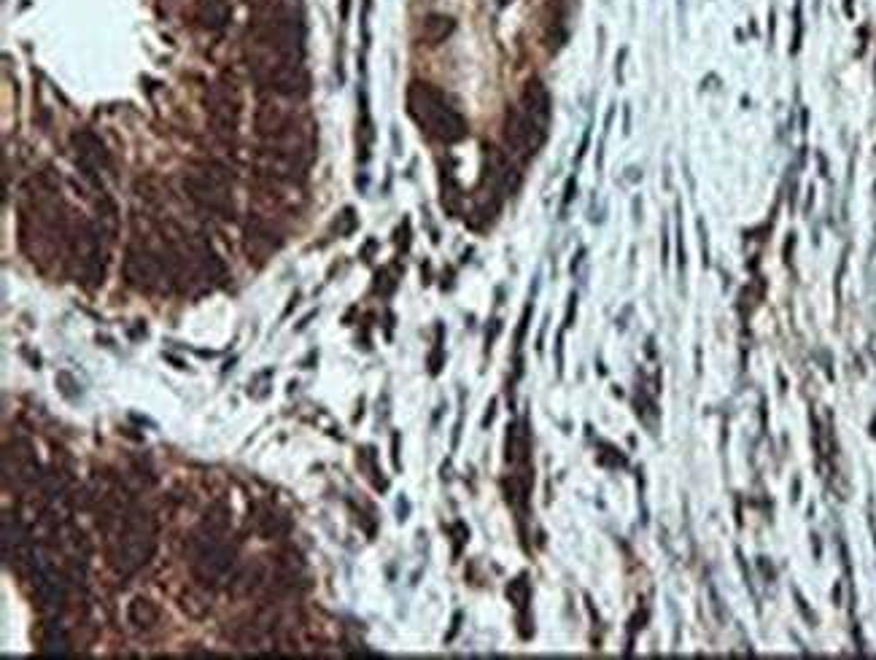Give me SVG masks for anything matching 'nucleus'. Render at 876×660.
I'll use <instances>...</instances> for the list:
<instances>
[{"mask_svg":"<svg viewBox=\"0 0 876 660\" xmlns=\"http://www.w3.org/2000/svg\"><path fill=\"white\" fill-rule=\"evenodd\" d=\"M453 27H456L453 17H445V14H429V17L424 19V25H421V38H424L429 46L443 44L445 38L453 33Z\"/></svg>","mask_w":876,"mask_h":660,"instance_id":"nucleus-14","label":"nucleus"},{"mask_svg":"<svg viewBox=\"0 0 876 660\" xmlns=\"http://www.w3.org/2000/svg\"><path fill=\"white\" fill-rule=\"evenodd\" d=\"M844 9H847V14L852 17V0H844Z\"/></svg>","mask_w":876,"mask_h":660,"instance_id":"nucleus-19","label":"nucleus"},{"mask_svg":"<svg viewBox=\"0 0 876 660\" xmlns=\"http://www.w3.org/2000/svg\"><path fill=\"white\" fill-rule=\"evenodd\" d=\"M33 553H36V542H33L30 528L22 523L19 515H6L3 518V561H6V569H14L17 574L30 572Z\"/></svg>","mask_w":876,"mask_h":660,"instance_id":"nucleus-6","label":"nucleus"},{"mask_svg":"<svg viewBox=\"0 0 876 660\" xmlns=\"http://www.w3.org/2000/svg\"><path fill=\"white\" fill-rule=\"evenodd\" d=\"M71 248L76 254V262L81 267V278L89 283V286H98L103 283V251H100V232L89 221L79 219L76 221V229L71 235Z\"/></svg>","mask_w":876,"mask_h":660,"instance_id":"nucleus-5","label":"nucleus"},{"mask_svg":"<svg viewBox=\"0 0 876 660\" xmlns=\"http://www.w3.org/2000/svg\"><path fill=\"white\" fill-rule=\"evenodd\" d=\"M235 566V545L230 542V507L213 504L192 534V577L203 588H219Z\"/></svg>","mask_w":876,"mask_h":660,"instance_id":"nucleus-1","label":"nucleus"},{"mask_svg":"<svg viewBox=\"0 0 876 660\" xmlns=\"http://www.w3.org/2000/svg\"><path fill=\"white\" fill-rule=\"evenodd\" d=\"M73 650L71 634L68 628L60 623V617H52L49 623L44 625V634H41V652L44 655H68Z\"/></svg>","mask_w":876,"mask_h":660,"instance_id":"nucleus-10","label":"nucleus"},{"mask_svg":"<svg viewBox=\"0 0 876 660\" xmlns=\"http://www.w3.org/2000/svg\"><path fill=\"white\" fill-rule=\"evenodd\" d=\"M127 617H130V623H133L138 631H151L154 625L160 623V609H157L154 601L146 599V596H135V599L130 601V607H127Z\"/></svg>","mask_w":876,"mask_h":660,"instance_id":"nucleus-13","label":"nucleus"},{"mask_svg":"<svg viewBox=\"0 0 876 660\" xmlns=\"http://www.w3.org/2000/svg\"><path fill=\"white\" fill-rule=\"evenodd\" d=\"M408 114L416 119L421 130L432 135L434 141L443 143H459L467 138V119L459 114V108L453 106L451 100L445 97V92L426 84V81H410L408 87Z\"/></svg>","mask_w":876,"mask_h":660,"instance_id":"nucleus-3","label":"nucleus"},{"mask_svg":"<svg viewBox=\"0 0 876 660\" xmlns=\"http://www.w3.org/2000/svg\"><path fill=\"white\" fill-rule=\"evenodd\" d=\"M348 11H351V0H340V19L346 22Z\"/></svg>","mask_w":876,"mask_h":660,"instance_id":"nucleus-18","label":"nucleus"},{"mask_svg":"<svg viewBox=\"0 0 876 660\" xmlns=\"http://www.w3.org/2000/svg\"><path fill=\"white\" fill-rule=\"evenodd\" d=\"M3 480H6V488L14 485L17 488H30V485L41 483V467H38L36 450L30 445V440H14L6 445V453H3Z\"/></svg>","mask_w":876,"mask_h":660,"instance_id":"nucleus-8","label":"nucleus"},{"mask_svg":"<svg viewBox=\"0 0 876 660\" xmlns=\"http://www.w3.org/2000/svg\"><path fill=\"white\" fill-rule=\"evenodd\" d=\"M550 11H553V17H550L548 22V38L553 41V49H558V46L567 41V19H569V11H567V3L564 0H550Z\"/></svg>","mask_w":876,"mask_h":660,"instance_id":"nucleus-15","label":"nucleus"},{"mask_svg":"<svg viewBox=\"0 0 876 660\" xmlns=\"http://www.w3.org/2000/svg\"><path fill=\"white\" fill-rule=\"evenodd\" d=\"M57 383H60V386H65V388H62V394L71 396V399H73V396H76L71 391V388H76V383H73V378H71V375H68V372H60V375H57Z\"/></svg>","mask_w":876,"mask_h":660,"instance_id":"nucleus-16","label":"nucleus"},{"mask_svg":"<svg viewBox=\"0 0 876 660\" xmlns=\"http://www.w3.org/2000/svg\"><path fill=\"white\" fill-rule=\"evenodd\" d=\"M273 229L267 227L265 221L259 219H251L246 227V243H248V256L251 254H273L275 248L281 246V240H273Z\"/></svg>","mask_w":876,"mask_h":660,"instance_id":"nucleus-11","label":"nucleus"},{"mask_svg":"<svg viewBox=\"0 0 876 660\" xmlns=\"http://www.w3.org/2000/svg\"><path fill=\"white\" fill-rule=\"evenodd\" d=\"M71 143L73 149H76V165L81 168L84 178L92 181V186L103 192L100 170H111V154H108L106 143L100 141L92 130H76Z\"/></svg>","mask_w":876,"mask_h":660,"instance_id":"nucleus-9","label":"nucleus"},{"mask_svg":"<svg viewBox=\"0 0 876 660\" xmlns=\"http://www.w3.org/2000/svg\"><path fill=\"white\" fill-rule=\"evenodd\" d=\"M572 197H575V178H569V184H567V194H564V205H569V203H572Z\"/></svg>","mask_w":876,"mask_h":660,"instance_id":"nucleus-17","label":"nucleus"},{"mask_svg":"<svg viewBox=\"0 0 876 660\" xmlns=\"http://www.w3.org/2000/svg\"><path fill=\"white\" fill-rule=\"evenodd\" d=\"M154 550H157V520L143 507H130L119 518V531L108 550V564L119 577H133L149 564Z\"/></svg>","mask_w":876,"mask_h":660,"instance_id":"nucleus-2","label":"nucleus"},{"mask_svg":"<svg viewBox=\"0 0 876 660\" xmlns=\"http://www.w3.org/2000/svg\"><path fill=\"white\" fill-rule=\"evenodd\" d=\"M232 17V9L227 0H200L197 6V22L205 30H222Z\"/></svg>","mask_w":876,"mask_h":660,"instance_id":"nucleus-12","label":"nucleus"},{"mask_svg":"<svg viewBox=\"0 0 876 660\" xmlns=\"http://www.w3.org/2000/svg\"><path fill=\"white\" fill-rule=\"evenodd\" d=\"M184 189L189 200L200 205L203 211L219 213L224 219L232 216V178L219 162H205L200 170L186 173Z\"/></svg>","mask_w":876,"mask_h":660,"instance_id":"nucleus-4","label":"nucleus"},{"mask_svg":"<svg viewBox=\"0 0 876 660\" xmlns=\"http://www.w3.org/2000/svg\"><path fill=\"white\" fill-rule=\"evenodd\" d=\"M211 122L213 130L224 135V138H232L238 132L240 124V108H243V97H240V89L235 81L222 79L216 87L211 89Z\"/></svg>","mask_w":876,"mask_h":660,"instance_id":"nucleus-7","label":"nucleus"}]
</instances>
